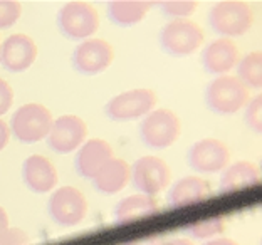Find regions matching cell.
Returning a JSON list of instances; mask_svg holds the SVG:
<instances>
[{
  "instance_id": "cell-16",
  "label": "cell",
  "mask_w": 262,
  "mask_h": 245,
  "mask_svg": "<svg viewBox=\"0 0 262 245\" xmlns=\"http://www.w3.org/2000/svg\"><path fill=\"white\" fill-rule=\"evenodd\" d=\"M115 157L113 154V148L108 141L93 138L81 146V149L76 154L74 165L76 171L79 173L82 178L88 180H94V176L101 171V168L108 163V161Z\"/></svg>"
},
{
  "instance_id": "cell-32",
  "label": "cell",
  "mask_w": 262,
  "mask_h": 245,
  "mask_svg": "<svg viewBox=\"0 0 262 245\" xmlns=\"http://www.w3.org/2000/svg\"><path fill=\"white\" fill-rule=\"evenodd\" d=\"M7 229H9V215L4 210V207H0V234Z\"/></svg>"
},
{
  "instance_id": "cell-28",
  "label": "cell",
  "mask_w": 262,
  "mask_h": 245,
  "mask_svg": "<svg viewBox=\"0 0 262 245\" xmlns=\"http://www.w3.org/2000/svg\"><path fill=\"white\" fill-rule=\"evenodd\" d=\"M12 103H14V89L7 81L0 77V116L10 109Z\"/></svg>"
},
{
  "instance_id": "cell-29",
  "label": "cell",
  "mask_w": 262,
  "mask_h": 245,
  "mask_svg": "<svg viewBox=\"0 0 262 245\" xmlns=\"http://www.w3.org/2000/svg\"><path fill=\"white\" fill-rule=\"evenodd\" d=\"M9 140H10V128L4 119H0V151L7 146Z\"/></svg>"
},
{
  "instance_id": "cell-26",
  "label": "cell",
  "mask_w": 262,
  "mask_h": 245,
  "mask_svg": "<svg viewBox=\"0 0 262 245\" xmlns=\"http://www.w3.org/2000/svg\"><path fill=\"white\" fill-rule=\"evenodd\" d=\"M246 123L249 129L260 135V131H262V96L260 94H257L254 99H251L247 103Z\"/></svg>"
},
{
  "instance_id": "cell-24",
  "label": "cell",
  "mask_w": 262,
  "mask_h": 245,
  "mask_svg": "<svg viewBox=\"0 0 262 245\" xmlns=\"http://www.w3.org/2000/svg\"><path fill=\"white\" fill-rule=\"evenodd\" d=\"M196 5L199 4L193 2V0H166V2H160L163 14L173 20L187 19L196 10Z\"/></svg>"
},
{
  "instance_id": "cell-27",
  "label": "cell",
  "mask_w": 262,
  "mask_h": 245,
  "mask_svg": "<svg viewBox=\"0 0 262 245\" xmlns=\"http://www.w3.org/2000/svg\"><path fill=\"white\" fill-rule=\"evenodd\" d=\"M0 245H29V235L20 229L9 227L0 234Z\"/></svg>"
},
{
  "instance_id": "cell-18",
  "label": "cell",
  "mask_w": 262,
  "mask_h": 245,
  "mask_svg": "<svg viewBox=\"0 0 262 245\" xmlns=\"http://www.w3.org/2000/svg\"><path fill=\"white\" fill-rule=\"evenodd\" d=\"M160 212V203L155 196L148 195H131L118 202L115 207V222L118 225H128L136 220L151 217Z\"/></svg>"
},
{
  "instance_id": "cell-1",
  "label": "cell",
  "mask_w": 262,
  "mask_h": 245,
  "mask_svg": "<svg viewBox=\"0 0 262 245\" xmlns=\"http://www.w3.org/2000/svg\"><path fill=\"white\" fill-rule=\"evenodd\" d=\"M208 26L224 39L241 37L254 26V10L241 0L219 2L208 12Z\"/></svg>"
},
{
  "instance_id": "cell-21",
  "label": "cell",
  "mask_w": 262,
  "mask_h": 245,
  "mask_svg": "<svg viewBox=\"0 0 262 245\" xmlns=\"http://www.w3.org/2000/svg\"><path fill=\"white\" fill-rule=\"evenodd\" d=\"M150 7L151 2L145 0H113L108 4V17L115 26L131 27L145 19Z\"/></svg>"
},
{
  "instance_id": "cell-33",
  "label": "cell",
  "mask_w": 262,
  "mask_h": 245,
  "mask_svg": "<svg viewBox=\"0 0 262 245\" xmlns=\"http://www.w3.org/2000/svg\"><path fill=\"white\" fill-rule=\"evenodd\" d=\"M163 245H195V243L192 240H188V238H173L170 242H163Z\"/></svg>"
},
{
  "instance_id": "cell-20",
  "label": "cell",
  "mask_w": 262,
  "mask_h": 245,
  "mask_svg": "<svg viewBox=\"0 0 262 245\" xmlns=\"http://www.w3.org/2000/svg\"><path fill=\"white\" fill-rule=\"evenodd\" d=\"M260 182V171L251 161H237L220 176V193H232L254 187Z\"/></svg>"
},
{
  "instance_id": "cell-23",
  "label": "cell",
  "mask_w": 262,
  "mask_h": 245,
  "mask_svg": "<svg viewBox=\"0 0 262 245\" xmlns=\"http://www.w3.org/2000/svg\"><path fill=\"white\" fill-rule=\"evenodd\" d=\"M225 229H227V220H225L222 215L219 217H212V218H205L200 220V222H193L185 227V232L193 238H212L217 237L220 234H224Z\"/></svg>"
},
{
  "instance_id": "cell-22",
  "label": "cell",
  "mask_w": 262,
  "mask_h": 245,
  "mask_svg": "<svg viewBox=\"0 0 262 245\" xmlns=\"http://www.w3.org/2000/svg\"><path fill=\"white\" fill-rule=\"evenodd\" d=\"M237 79L246 87L260 89L262 86V52L252 51L237 64Z\"/></svg>"
},
{
  "instance_id": "cell-4",
  "label": "cell",
  "mask_w": 262,
  "mask_h": 245,
  "mask_svg": "<svg viewBox=\"0 0 262 245\" xmlns=\"http://www.w3.org/2000/svg\"><path fill=\"white\" fill-rule=\"evenodd\" d=\"M205 40L204 31L192 20H170L160 32V46L173 57L192 56L200 49Z\"/></svg>"
},
{
  "instance_id": "cell-3",
  "label": "cell",
  "mask_w": 262,
  "mask_h": 245,
  "mask_svg": "<svg viewBox=\"0 0 262 245\" xmlns=\"http://www.w3.org/2000/svg\"><path fill=\"white\" fill-rule=\"evenodd\" d=\"M52 113L44 104L29 103L14 113L10 121V131L20 143L32 145L47 138L52 128Z\"/></svg>"
},
{
  "instance_id": "cell-10",
  "label": "cell",
  "mask_w": 262,
  "mask_h": 245,
  "mask_svg": "<svg viewBox=\"0 0 262 245\" xmlns=\"http://www.w3.org/2000/svg\"><path fill=\"white\" fill-rule=\"evenodd\" d=\"M115 51L104 39H88L79 44L73 52V68L82 76H96L111 65Z\"/></svg>"
},
{
  "instance_id": "cell-19",
  "label": "cell",
  "mask_w": 262,
  "mask_h": 245,
  "mask_svg": "<svg viewBox=\"0 0 262 245\" xmlns=\"http://www.w3.org/2000/svg\"><path fill=\"white\" fill-rule=\"evenodd\" d=\"M129 165L121 158L113 157L108 163H106L101 171L94 176V187L99 193L104 195H115L121 190L126 188L129 183Z\"/></svg>"
},
{
  "instance_id": "cell-12",
  "label": "cell",
  "mask_w": 262,
  "mask_h": 245,
  "mask_svg": "<svg viewBox=\"0 0 262 245\" xmlns=\"http://www.w3.org/2000/svg\"><path fill=\"white\" fill-rule=\"evenodd\" d=\"M88 126L79 116L64 115L52 123V128L47 135V146L59 154L73 153L86 140Z\"/></svg>"
},
{
  "instance_id": "cell-14",
  "label": "cell",
  "mask_w": 262,
  "mask_h": 245,
  "mask_svg": "<svg viewBox=\"0 0 262 245\" xmlns=\"http://www.w3.org/2000/svg\"><path fill=\"white\" fill-rule=\"evenodd\" d=\"M241 61V54L232 39L220 37L208 44L202 52V64L208 74L227 76Z\"/></svg>"
},
{
  "instance_id": "cell-8",
  "label": "cell",
  "mask_w": 262,
  "mask_h": 245,
  "mask_svg": "<svg viewBox=\"0 0 262 245\" xmlns=\"http://www.w3.org/2000/svg\"><path fill=\"white\" fill-rule=\"evenodd\" d=\"M129 180L141 195H158L170 185V166L158 157H143L131 166Z\"/></svg>"
},
{
  "instance_id": "cell-2",
  "label": "cell",
  "mask_w": 262,
  "mask_h": 245,
  "mask_svg": "<svg viewBox=\"0 0 262 245\" xmlns=\"http://www.w3.org/2000/svg\"><path fill=\"white\" fill-rule=\"evenodd\" d=\"M205 103L215 115H235L249 103V87L237 76H219L207 84Z\"/></svg>"
},
{
  "instance_id": "cell-7",
  "label": "cell",
  "mask_w": 262,
  "mask_h": 245,
  "mask_svg": "<svg viewBox=\"0 0 262 245\" xmlns=\"http://www.w3.org/2000/svg\"><path fill=\"white\" fill-rule=\"evenodd\" d=\"M157 94L151 89H131L110 99L104 106V113L111 121H133L151 113L157 106Z\"/></svg>"
},
{
  "instance_id": "cell-11",
  "label": "cell",
  "mask_w": 262,
  "mask_h": 245,
  "mask_svg": "<svg viewBox=\"0 0 262 245\" xmlns=\"http://www.w3.org/2000/svg\"><path fill=\"white\" fill-rule=\"evenodd\" d=\"M230 151L224 141L205 138L193 143L187 153V163L199 173H217L227 168Z\"/></svg>"
},
{
  "instance_id": "cell-30",
  "label": "cell",
  "mask_w": 262,
  "mask_h": 245,
  "mask_svg": "<svg viewBox=\"0 0 262 245\" xmlns=\"http://www.w3.org/2000/svg\"><path fill=\"white\" fill-rule=\"evenodd\" d=\"M124 245H163V240L160 237H148V238H140V240H131Z\"/></svg>"
},
{
  "instance_id": "cell-6",
  "label": "cell",
  "mask_w": 262,
  "mask_h": 245,
  "mask_svg": "<svg viewBox=\"0 0 262 245\" xmlns=\"http://www.w3.org/2000/svg\"><path fill=\"white\" fill-rule=\"evenodd\" d=\"M57 27L69 40L88 39L98 31V10L88 2H69L57 12Z\"/></svg>"
},
{
  "instance_id": "cell-5",
  "label": "cell",
  "mask_w": 262,
  "mask_h": 245,
  "mask_svg": "<svg viewBox=\"0 0 262 245\" xmlns=\"http://www.w3.org/2000/svg\"><path fill=\"white\" fill-rule=\"evenodd\" d=\"M182 123L173 111L153 109L140 123V138L148 148L165 149L180 138Z\"/></svg>"
},
{
  "instance_id": "cell-17",
  "label": "cell",
  "mask_w": 262,
  "mask_h": 245,
  "mask_svg": "<svg viewBox=\"0 0 262 245\" xmlns=\"http://www.w3.org/2000/svg\"><path fill=\"white\" fill-rule=\"evenodd\" d=\"M212 195L210 185L207 180L199 176L180 178L166 195V202L171 208H182L193 203L205 202Z\"/></svg>"
},
{
  "instance_id": "cell-13",
  "label": "cell",
  "mask_w": 262,
  "mask_h": 245,
  "mask_svg": "<svg viewBox=\"0 0 262 245\" xmlns=\"http://www.w3.org/2000/svg\"><path fill=\"white\" fill-rule=\"evenodd\" d=\"M37 44L26 34H14L4 40L0 62L9 73H24L37 57Z\"/></svg>"
},
{
  "instance_id": "cell-31",
  "label": "cell",
  "mask_w": 262,
  "mask_h": 245,
  "mask_svg": "<svg viewBox=\"0 0 262 245\" xmlns=\"http://www.w3.org/2000/svg\"><path fill=\"white\" fill-rule=\"evenodd\" d=\"M204 245H239V243H237L235 240H232V238H227V237H219V238H212V240H208Z\"/></svg>"
},
{
  "instance_id": "cell-25",
  "label": "cell",
  "mask_w": 262,
  "mask_h": 245,
  "mask_svg": "<svg viewBox=\"0 0 262 245\" xmlns=\"http://www.w3.org/2000/svg\"><path fill=\"white\" fill-rule=\"evenodd\" d=\"M22 5L15 0H0V29H9L20 19Z\"/></svg>"
},
{
  "instance_id": "cell-9",
  "label": "cell",
  "mask_w": 262,
  "mask_h": 245,
  "mask_svg": "<svg viewBox=\"0 0 262 245\" xmlns=\"http://www.w3.org/2000/svg\"><path fill=\"white\" fill-rule=\"evenodd\" d=\"M51 218L61 227H74L81 224L88 215V200L74 187H61L51 195L47 202Z\"/></svg>"
},
{
  "instance_id": "cell-34",
  "label": "cell",
  "mask_w": 262,
  "mask_h": 245,
  "mask_svg": "<svg viewBox=\"0 0 262 245\" xmlns=\"http://www.w3.org/2000/svg\"><path fill=\"white\" fill-rule=\"evenodd\" d=\"M0 51H2V44H0Z\"/></svg>"
},
{
  "instance_id": "cell-15",
  "label": "cell",
  "mask_w": 262,
  "mask_h": 245,
  "mask_svg": "<svg viewBox=\"0 0 262 245\" xmlns=\"http://www.w3.org/2000/svg\"><path fill=\"white\" fill-rule=\"evenodd\" d=\"M22 178L31 192L47 193L57 185V170L49 158L31 154L22 163Z\"/></svg>"
}]
</instances>
